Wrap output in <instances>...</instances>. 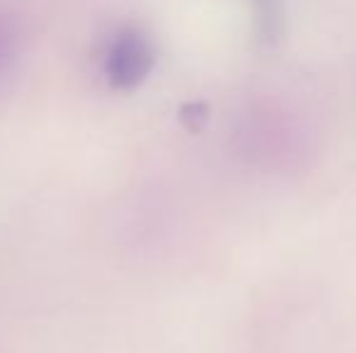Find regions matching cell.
Here are the masks:
<instances>
[{
    "instance_id": "1",
    "label": "cell",
    "mask_w": 356,
    "mask_h": 353,
    "mask_svg": "<svg viewBox=\"0 0 356 353\" xmlns=\"http://www.w3.org/2000/svg\"><path fill=\"white\" fill-rule=\"evenodd\" d=\"M155 63V49L141 29L124 27L109 42L104 56V73L112 87L131 89L148 78Z\"/></svg>"
},
{
    "instance_id": "2",
    "label": "cell",
    "mask_w": 356,
    "mask_h": 353,
    "mask_svg": "<svg viewBox=\"0 0 356 353\" xmlns=\"http://www.w3.org/2000/svg\"><path fill=\"white\" fill-rule=\"evenodd\" d=\"M10 49H13V32H10L8 22L0 17V71H3L5 61H8Z\"/></svg>"
},
{
    "instance_id": "3",
    "label": "cell",
    "mask_w": 356,
    "mask_h": 353,
    "mask_svg": "<svg viewBox=\"0 0 356 353\" xmlns=\"http://www.w3.org/2000/svg\"><path fill=\"white\" fill-rule=\"evenodd\" d=\"M182 119L189 126H194V123L199 126V123L207 119V107H204V104H187V107L182 109Z\"/></svg>"
}]
</instances>
